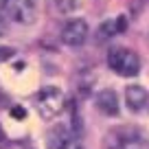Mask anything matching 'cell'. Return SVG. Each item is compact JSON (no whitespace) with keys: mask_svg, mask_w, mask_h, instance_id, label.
Instances as JSON below:
<instances>
[{"mask_svg":"<svg viewBox=\"0 0 149 149\" xmlns=\"http://www.w3.org/2000/svg\"><path fill=\"white\" fill-rule=\"evenodd\" d=\"M107 66L121 77H136L140 72V59L134 51L114 46L107 51Z\"/></svg>","mask_w":149,"mask_h":149,"instance_id":"obj_1","label":"cell"},{"mask_svg":"<svg viewBox=\"0 0 149 149\" xmlns=\"http://www.w3.org/2000/svg\"><path fill=\"white\" fill-rule=\"evenodd\" d=\"M35 107L44 118L57 116L61 112V107H64V94H61V90L55 88V86L42 88L37 92V97H35Z\"/></svg>","mask_w":149,"mask_h":149,"instance_id":"obj_2","label":"cell"},{"mask_svg":"<svg viewBox=\"0 0 149 149\" xmlns=\"http://www.w3.org/2000/svg\"><path fill=\"white\" fill-rule=\"evenodd\" d=\"M90 35V29H88V22L81 18H74V20H68L61 29V42L70 48H79L86 44Z\"/></svg>","mask_w":149,"mask_h":149,"instance_id":"obj_3","label":"cell"},{"mask_svg":"<svg viewBox=\"0 0 149 149\" xmlns=\"http://www.w3.org/2000/svg\"><path fill=\"white\" fill-rule=\"evenodd\" d=\"M5 11L13 22L31 24L35 22V2L33 0H5Z\"/></svg>","mask_w":149,"mask_h":149,"instance_id":"obj_4","label":"cell"},{"mask_svg":"<svg viewBox=\"0 0 149 149\" xmlns=\"http://www.w3.org/2000/svg\"><path fill=\"white\" fill-rule=\"evenodd\" d=\"M94 105H97V110L101 112V114H105V116H116L118 114V97L114 90L105 88L101 90V92L94 97Z\"/></svg>","mask_w":149,"mask_h":149,"instance_id":"obj_5","label":"cell"},{"mask_svg":"<svg viewBox=\"0 0 149 149\" xmlns=\"http://www.w3.org/2000/svg\"><path fill=\"white\" fill-rule=\"evenodd\" d=\"M125 103L127 107H130L132 112H140L147 107L149 103V94L145 88H140V86H130V88L125 90Z\"/></svg>","mask_w":149,"mask_h":149,"instance_id":"obj_6","label":"cell"},{"mask_svg":"<svg viewBox=\"0 0 149 149\" xmlns=\"http://www.w3.org/2000/svg\"><path fill=\"white\" fill-rule=\"evenodd\" d=\"M68 147H70L68 127H64V125L53 127L51 134H48V140H46V149H68Z\"/></svg>","mask_w":149,"mask_h":149,"instance_id":"obj_7","label":"cell"},{"mask_svg":"<svg viewBox=\"0 0 149 149\" xmlns=\"http://www.w3.org/2000/svg\"><path fill=\"white\" fill-rule=\"evenodd\" d=\"M114 33H118L116 29V20H110V22H103L101 26H99V33H97V40L99 42H103V40H107V37H112Z\"/></svg>","mask_w":149,"mask_h":149,"instance_id":"obj_8","label":"cell"},{"mask_svg":"<svg viewBox=\"0 0 149 149\" xmlns=\"http://www.w3.org/2000/svg\"><path fill=\"white\" fill-rule=\"evenodd\" d=\"M11 114H13V118H18V121H22V118L26 116L24 107H13V110H11Z\"/></svg>","mask_w":149,"mask_h":149,"instance_id":"obj_9","label":"cell"},{"mask_svg":"<svg viewBox=\"0 0 149 149\" xmlns=\"http://www.w3.org/2000/svg\"><path fill=\"white\" fill-rule=\"evenodd\" d=\"M13 55V48H0V59H9Z\"/></svg>","mask_w":149,"mask_h":149,"instance_id":"obj_10","label":"cell"},{"mask_svg":"<svg viewBox=\"0 0 149 149\" xmlns=\"http://www.w3.org/2000/svg\"><path fill=\"white\" fill-rule=\"evenodd\" d=\"M2 31H5V22H2V18H0V35H2Z\"/></svg>","mask_w":149,"mask_h":149,"instance_id":"obj_11","label":"cell"}]
</instances>
